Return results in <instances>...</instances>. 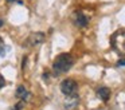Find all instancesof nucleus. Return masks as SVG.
<instances>
[{"label": "nucleus", "instance_id": "nucleus-1", "mask_svg": "<svg viewBox=\"0 0 125 110\" xmlns=\"http://www.w3.org/2000/svg\"><path fill=\"white\" fill-rule=\"evenodd\" d=\"M74 64V58L70 54H61L55 58L52 63V72L54 75H61L63 72H67Z\"/></svg>", "mask_w": 125, "mask_h": 110}, {"label": "nucleus", "instance_id": "nucleus-2", "mask_svg": "<svg viewBox=\"0 0 125 110\" xmlns=\"http://www.w3.org/2000/svg\"><path fill=\"white\" fill-rule=\"evenodd\" d=\"M110 46L117 54H125V28H120L110 36Z\"/></svg>", "mask_w": 125, "mask_h": 110}, {"label": "nucleus", "instance_id": "nucleus-3", "mask_svg": "<svg viewBox=\"0 0 125 110\" xmlns=\"http://www.w3.org/2000/svg\"><path fill=\"white\" fill-rule=\"evenodd\" d=\"M61 91H62L66 97H77L78 86H77L75 80H73V79H65L62 83H61Z\"/></svg>", "mask_w": 125, "mask_h": 110}, {"label": "nucleus", "instance_id": "nucleus-4", "mask_svg": "<svg viewBox=\"0 0 125 110\" xmlns=\"http://www.w3.org/2000/svg\"><path fill=\"white\" fill-rule=\"evenodd\" d=\"M43 42H44V34H42V32H32V34L27 38L26 46L34 47V46H38V44H41V43H43Z\"/></svg>", "mask_w": 125, "mask_h": 110}, {"label": "nucleus", "instance_id": "nucleus-5", "mask_svg": "<svg viewBox=\"0 0 125 110\" xmlns=\"http://www.w3.org/2000/svg\"><path fill=\"white\" fill-rule=\"evenodd\" d=\"M73 21H74V23H75L78 27H86L87 23H89V19H87V16L85 15L83 12H81V11H77V12L73 15Z\"/></svg>", "mask_w": 125, "mask_h": 110}, {"label": "nucleus", "instance_id": "nucleus-6", "mask_svg": "<svg viewBox=\"0 0 125 110\" xmlns=\"http://www.w3.org/2000/svg\"><path fill=\"white\" fill-rule=\"evenodd\" d=\"M97 95H98V98L104 102L109 101V98H110V89L109 87H100L97 90Z\"/></svg>", "mask_w": 125, "mask_h": 110}, {"label": "nucleus", "instance_id": "nucleus-7", "mask_svg": "<svg viewBox=\"0 0 125 110\" xmlns=\"http://www.w3.org/2000/svg\"><path fill=\"white\" fill-rule=\"evenodd\" d=\"M16 97H18V98H20L22 101H27V99L30 98V93L26 90L24 86H18V89H16Z\"/></svg>", "mask_w": 125, "mask_h": 110}, {"label": "nucleus", "instance_id": "nucleus-8", "mask_svg": "<svg viewBox=\"0 0 125 110\" xmlns=\"http://www.w3.org/2000/svg\"><path fill=\"white\" fill-rule=\"evenodd\" d=\"M6 51H7L6 43H4V40L1 39V36H0V56H4V55H6Z\"/></svg>", "mask_w": 125, "mask_h": 110}, {"label": "nucleus", "instance_id": "nucleus-9", "mask_svg": "<svg viewBox=\"0 0 125 110\" xmlns=\"http://www.w3.org/2000/svg\"><path fill=\"white\" fill-rule=\"evenodd\" d=\"M23 106H24V105H23V101H20L16 103V106L12 107V110H20V109H23Z\"/></svg>", "mask_w": 125, "mask_h": 110}, {"label": "nucleus", "instance_id": "nucleus-10", "mask_svg": "<svg viewBox=\"0 0 125 110\" xmlns=\"http://www.w3.org/2000/svg\"><path fill=\"white\" fill-rule=\"evenodd\" d=\"M6 86V79H4V77L1 74H0V89L1 87H4Z\"/></svg>", "mask_w": 125, "mask_h": 110}, {"label": "nucleus", "instance_id": "nucleus-11", "mask_svg": "<svg viewBox=\"0 0 125 110\" xmlns=\"http://www.w3.org/2000/svg\"><path fill=\"white\" fill-rule=\"evenodd\" d=\"M118 64H120V66H125V59H120Z\"/></svg>", "mask_w": 125, "mask_h": 110}, {"label": "nucleus", "instance_id": "nucleus-12", "mask_svg": "<svg viewBox=\"0 0 125 110\" xmlns=\"http://www.w3.org/2000/svg\"><path fill=\"white\" fill-rule=\"evenodd\" d=\"M8 3H14V1H16V3H19V4H23L22 1H19V0H7Z\"/></svg>", "mask_w": 125, "mask_h": 110}]
</instances>
